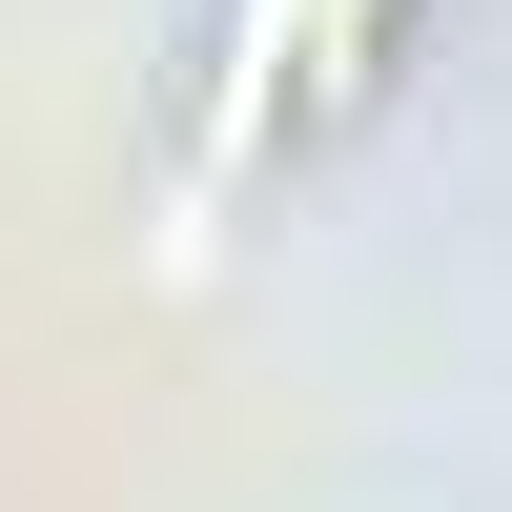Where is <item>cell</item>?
Instances as JSON below:
<instances>
[{"mask_svg": "<svg viewBox=\"0 0 512 512\" xmlns=\"http://www.w3.org/2000/svg\"><path fill=\"white\" fill-rule=\"evenodd\" d=\"M369 41H390V0H226V144H267L287 103H349L369 82Z\"/></svg>", "mask_w": 512, "mask_h": 512, "instance_id": "6da1fadb", "label": "cell"}]
</instances>
